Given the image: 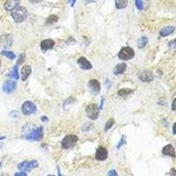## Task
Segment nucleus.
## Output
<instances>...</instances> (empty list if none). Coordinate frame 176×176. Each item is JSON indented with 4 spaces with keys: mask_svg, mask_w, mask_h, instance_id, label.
<instances>
[{
    "mask_svg": "<svg viewBox=\"0 0 176 176\" xmlns=\"http://www.w3.org/2000/svg\"><path fill=\"white\" fill-rule=\"evenodd\" d=\"M12 17L16 23H21L27 17V10L23 6H18L12 12Z\"/></svg>",
    "mask_w": 176,
    "mask_h": 176,
    "instance_id": "obj_1",
    "label": "nucleus"
},
{
    "mask_svg": "<svg viewBox=\"0 0 176 176\" xmlns=\"http://www.w3.org/2000/svg\"><path fill=\"white\" fill-rule=\"evenodd\" d=\"M43 136V128L40 127L32 130L31 131L25 136V138L30 141H38L42 138Z\"/></svg>",
    "mask_w": 176,
    "mask_h": 176,
    "instance_id": "obj_2",
    "label": "nucleus"
},
{
    "mask_svg": "<svg viewBox=\"0 0 176 176\" xmlns=\"http://www.w3.org/2000/svg\"><path fill=\"white\" fill-rule=\"evenodd\" d=\"M86 112L88 118H90L92 120H95L98 117L100 108L96 104H90L86 108Z\"/></svg>",
    "mask_w": 176,
    "mask_h": 176,
    "instance_id": "obj_3",
    "label": "nucleus"
},
{
    "mask_svg": "<svg viewBox=\"0 0 176 176\" xmlns=\"http://www.w3.org/2000/svg\"><path fill=\"white\" fill-rule=\"evenodd\" d=\"M135 52L130 47H125L120 50V52L118 53V57L121 60H130L134 57Z\"/></svg>",
    "mask_w": 176,
    "mask_h": 176,
    "instance_id": "obj_4",
    "label": "nucleus"
},
{
    "mask_svg": "<svg viewBox=\"0 0 176 176\" xmlns=\"http://www.w3.org/2000/svg\"><path fill=\"white\" fill-rule=\"evenodd\" d=\"M78 137L74 136V135H69L64 137V140L62 141V147L64 149H70L71 147H73L76 143L78 142Z\"/></svg>",
    "mask_w": 176,
    "mask_h": 176,
    "instance_id": "obj_5",
    "label": "nucleus"
},
{
    "mask_svg": "<svg viewBox=\"0 0 176 176\" xmlns=\"http://www.w3.org/2000/svg\"><path fill=\"white\" fill-rule=\"evenodd\" d=\"M22 113L25 115H30L36 112V106L34 102L32 101H26L21 107Z\"/></svg>",
    "mask_w": 176,
    "mask_h": 176,
    "instance_id": "obj_6",
    "label": "nucleus"
},
{
    "mask_svg": "<svg viewBox=\"0 0 176 176\" xmlns=\"http://www.w3.org/2000/svg\"><path fill=\"white\" fill-rule=\"evenodd\" d=\"M37 166H38V162L36 160H33V161H24L20 163V165L18 166V168L20 170H22V171L29 172L33 168H35Z\"/></svg>",
    "mask_w": 176,
    "mask_h": 176,
    "instance_id": "obj_7",
    "label": "nucleus"
},
{
    "mask_svg": "<svg viewBox=\"0 0 176 176\" xmlns=\"http://www.w3.org/2000/svg\"><path fill=\"white\" fill-rule=\"evenodd\" d=\"M108 150H107L106 148H104V147H99L98 149H97L96 154H95V159H96L97 160H100V161L105 160V159L108 158Z\"/></svg>",
    "mask_w": 176,
    "mask_h": 176,
    "instance_id": "obj_8",
    "label": "nucleus"
},
{
    "mask_svg": "<svg viewBox=\"0 0 176 176\" xmlns=\"http://www.w3.org/2000/svg\"><path fill=\"white\" fill-rule=\"evenodd\" d=\"M88 86L90 87L91 91L95 94L99 93L100 91V84L97 79H91L88 83Z\"/></svg>",
    "mask_w": 176,
    "mask_h": 176,
    "instance_id": "obj_9",
    "label": "nucleus"
},
{
    "mask_svg": "<svg viewBox=\"0 0 176 176\" xmlns=\"http://www.w3.org/2000/svg\"><path fill=\"white\" fill-rule=\"evenodd\" d=\"M139 79L143 82H151L153 79V75L151 71H144L139 74Z\"/></svg>",
    "mask_w": 176,
    "mask_h": 176,
    "instance_id": "obj_10",
    "label": "nucleus"
},
{
    "mask_svg": "<svg viewBox=\"0 0 176 176\" xmlns=\"http://www.w3.org/2000/svg\"><path fill=\"white\" fill-rule=\"evenodd\" d=\"M16 89V83L14 81H7L5 82V85L3 86V91L6 93H11L12 92H14Z\"/></svg>",
    "mask_w": 176,
    "mask_h": 176,
    "instance_id": "obj_11",
    "label": "nucleus"
},
{
    "mask_svg": "<svg viewBox=\"0 0 176 176\" xmlns=\"http://www.w3.org/2000/svg\"><path fill=\"white\" fill-rule=\"evenodd\" d=\"M20 0H7L5 4V9L6 11H12L20 4Z\"/></svg>",
    "mask_w": 176,
    "mask_h": 176,
    "instance_id": "obj_12",
    "label": "nucleus"
},
{
    "mask_svg": "<svg viewBox=\"0 0 176 176\" xmlns=\"http://www.w3.org/2000/svg\"><path fill=\"white\" fill-rule=\"evenodd\" d=\"M78 64L80 66V68L83 69V70H90L93 67L91 63L86 57H80L78 60Z\"/></svg>",
    "mask_w": 176,
    "mask_h": 176,
    "instance_id": "obj_13",
    "label": "nucleus"
},
{
    "mask_svg": "<svg viewBox=\"0 0 176 176\" xmlns=\"http://www.w3.org/2000/svg\"><path fill=\"white\" fill-rule=\"evenodd\" d=\"M54 46L55 42L51 39L44 40V41L42 42V43H41V48L43 49V50H48V49H53Z\"/></svg>",
    "mask_w": 176,
    "mask_h": 176,
    "instance_id": "obj_14",
    "label": "nucleus"
},
{
    "mask_svg": "<svg viewBox=\"0 0 176 176\" xmlns=\"http://www.w3.org/2000/svg\"><path fill=\"white\" fill-rule=\"evenodd\" d=\"M31 72H32L31 66L30 65H25L24 67L21 69V78H22V80L26 81L30 76Z\"/></svg>",
    "mask_w": 176,
    "mask_h": 176,
    "instance_id": "obj_15",
    "label": "nucleus"
},
{
    "mask_svg": "<svg viewBox=\"0 0 176 176\" xmlns=\"http://www.w3.org/2000/svg\"><path fill=\"white\" fill-rule=\"evenodd\" d=\"M0 41L2 42V45L3 47H10L11 45L12 44V37L9 35V34H5V35H3L1 38H0Z\"/></svg>",
    "mask_w": 176,
    "mask_h": 176,
    "instance_id": "obj_16",
    "label": "nucleus"
},
{
    "mask_svg": "<svg viewBox=\"0 0 176 176\" xmlns=\"http://www.w3.org/2000/svg\"><path fill=\"white\" fill-rule=\"evenodd\" d=\"M162 153L164 155L166 156H171V157H175V151L174 148L172 146L171 144H167L166 146L163 148L162 150Z\"/></svg>",
    "mask_w": 176,
    "mask_h": 176,
    "instance_id": "obj_17",
    "label": "nucleus"
},
{
    "mask_svg": "<svg viewBox=\"0 0 176 176\" xmlns=\"http://www.w3.org/2000/svg\"><path fill=\"white\" fill-rule=\"evenodd\" d=\"M175 29V27H166L165 28H163V29L159 32V34H160V36L162 37H166V36H168L169 34H171L174 31Z\"/></svg>",
    "mask_w": 176,
    "mask_h": 176,
    "instance_id": "obj_18",
    "label": "nucleus"
},
{
    "mask_svg": "<svg viewBox=\"0 0 176 176\" xmlns=\"http://www.w3.org/2000/svg\"><path fill=\"white\" fill-rule=\"evenodd\" d=\"M125 70H126V64H124V63L119 64L114 69V74H115V75L122 74L125 71Z\"/></svg>",
    "mask_w": 176,
    "mask_h": 176,
    "instance_id": "obj_19",
    "label": "nucleus"
},
{
    "mask_svg": "<svg viewBox=\"0 0 176 176\" xmlns=\"http://www.w3.org/2000/svg\"><path fill=\"white\" fill-rule=\"evenodd\" d=\"M115 7L117 9H123L128 5V0H115Z\"/></svg>",
    "mask_w": 176,
    "mask_h": 176,
    "instance_id": "obj_20",
    "label": "nucleus"
},
{
    "mask_svg": "<svg viewBox=\"0 0 176 176\" xmlns=\"http://www.w3.org/2000/svg\"><path fill=\"white\" fill-rule=\"evenodd\" d=\"M132 93H133V90H131V89L123 88V89H121V90L118 91V95L121 96V97H126Z\"/></svg>",
    "mask_w": 176,
    "mask_h": 176,
    "instance_id": "obj_21",
    "label": "nucleus"
},
{
    "mask_svg": "<svg viewBox=\"0 0 176 176\" xmlns=\"http://www.w3.org/2000/svg\"><path fill=\"white\" fill-rule=\"evenodd\" d=\"M58 20V17L56 15H50L47 18V20H46V25H52L56 23V21Z\"/></svg>",
    "mask_w": 176,
    "mask_h": 176,
    "instance_id": "obj_22",
    "label": "nucleus"
},
{
    "mask_svg": "<svg viewBox=\"0 0 176 176\" xmlns=\"http://www.w3.org/2000/svg\"><path fill=\"white\" fill-rule=\"evenodd\" d=\"M147 42H148V39L146 37H141L137 42V46H138L139 49H143L146 46Z\"/></svg>",
    "mask_w": 176,
    "mask_h": 176,
    "instance_id": "obj_23",
    "label": "nucleus"
},
{
    "mask_svg": "<svg viewBox=\"0 0 176 176\" xmlns=\"http://www.w3.org/2000/svg\"><path fill=\"white\" fill-rule=\"evenodd\" d=\"M2 55L6 56L7 58L11 59V60H13V59H15V57H16L14 53H13V52H11V51H5V50H4V51H2Z\"/></svg>",
    "mask_w": 176,
    "mask_h": 176,
    "instance_id": "obj_24",
    "label": "nucleus"
},
{
    "mask_svg": "<svg viewBox=\"0 0 176 176\" xmlns=\"http://www.w3.org/2000/svg\"><path fill=\"white\" fill-rule=\"evenodd\" d=\"M115 124V120L114 119H110V120H108L107 123H106V127H105V130L107 131L108 130H109L110 128L112 127L113 125Z\"/></svg>",
    "mask_w": 176,
    "mask_h": 176,
    "instance_id": "obj_25",
    "label": "nucleus"
},
{
    "mask_svg": "<svg viewBox=\"0 0 176 176\" xmlns=\"http://www.w3.org/2000/svg\"><path fill=\"white\" fill-rule=\"evenodd\" d=\"M136 5H137L138 10H143L144 9V4L141 0H136Z\"/></svg>",
    "mask_w": 176,
    "mask_h": 176,
    "instance_id": "obj_26",
    "label": "nucleus"
},
{
    "mask_svg": "<svg viewBox=\"0 0 176 176\" xmlns=\"http://www.w3.org/2000/svg\"><path fill=\"white\" fill-rule=\"evenodd\" d=\"M12 76L14 77L15 79H19V72H18V67L17 66H15L14 68H13V74H12Z\"/></svg>",
    "mask_w": 176,
    "mask_h": 176,
    "instance_id": "obj_27",
    "label": "nucleus"
},
{
    "mask_svg": "<svg viewBox=\"0 0 176 176\" xmlns=\"http://www.w3.org/2000/svg\"><path fill=\"white\" fill-rule=\"evenodd\" d=\"M125 139H126V137L125 136H123V137H122V139H121V141L119 142V144H118V145H117V149H120L121 147L125 144Z\"/></svg>",
    "mask_w": 176,
    "mask_h": 176,
    "instance_id": "obj_28",
    "label": "nucleus"
},
{
    "mask_svg": "<svg viewBox=\"0 0 176 176\" xmlns=\"http://www.w3.org/2000/svg\"><path fill=\"white\" fill-rule=\"evenodd\" d=\"M25 57H26V55L25 54L20 55V57H19V61L17 62V64H18V65H20V64H22V63H23V61H24Z\"/></svg>",
    "mask_w": 176,
    "mask_h": 176,
    "instance_id": "obj_29",
    "label": "nucleus"
},
{
    "mask_svg": "<svg viewBox=\"0 0 176 176\" xmlns=\"http://www.w3.org/2000/svg\"><path fill=\"white\" fill-rule=\"evenodd\" d=\"M108 175H114V176H116L117 175V173L115 171V170H111V171H109L108 173Z\"/></svg>",
    "mask_w": 176,
    "mask_h": 176,
    "instance_id": "obj_30",
    "label": "nucleus"
},
{
    "mask_svg": "<svg viewBox=\"0 0 176 176\" xmlns=\"http://www.w3.org/2000/svg\"><path fill=\"white\" fill-rule=\"evenodd\" d=\"M172 109H173V110H176V99H174V101H173V104H172Z\"/></svg>",
    "mask_w": 176,
    "mask_h": 176,
    "instance_id": "obj_31",
    "label": "nucleus"
},
{
    "mask_svg": "<svg viewBox=\"0 0 176 176\" xmlns=\"http://www.w3.org/2000/svg\"><path fill=\"white\" fill-rule=\"evenodd\" d=\"M168 46H169V47H176V40L171 42L170 43L168 44Z\"/></svg>",
    "mask_w": 176,
    "mask_h": 176,
    "instance_id": "obj_32",
    "label": "nucleus"
},
{
    "mask_svg": "<svg viewBox=\"0 0 176 176\" xmlns=\"http://www.w3.org/2000/svg\"><path fill=\"white\" fill-rule=\"evenodd\" d=\"M15 176H27V174H26V173H23V172H21V173H17V174H15Z\"/></svg>",
    "mask_w": 176,
    "mask_h": 176,
    "instance_id": "obj_33",
    "label": "nucleus"
},
{
    "mask_svg": "<svg viewBox=\"0 0 176 176\" xmlns=\"http://www.w3.org/2000/svg\"><path fill=\"white\" fill-rule=\"evenodd\" d=\"M173 133L176 134V122L174 124V127H173Z\"/></svg>",
    "mask_w": 176,
    "mask_h": 176,
    "instance_id": "obj_34",
    "label": "nucleus"
},
{
    "mask_svg": "<svg viewBox=\"0 0 176 176\" xmlns=\"http://www.w3.org/2000/svg\"><path fill=\"white\" fill-rule=\"evenodd\" d=\"M31 2H33L34 4H37V3H39V2H41L42 0H30Z\"/></svg>",
    "mask_w": 176,
    "mask_h": 176,
    "instance_id": "obj_35",
    "label": "nucleus"
},
{
    "mask_svg": "<svg viewBox=\"0 0 176 176\" xmlns=\"http://www.w3.org/2000/svg\"><path fill=\"white\" fill-rule=\"evenodd\" d=\"M86 2L88 3V4H90V3H94V2H96V0H86Z\"/></svg>",
    "mask_w": 176,
    "mask_h": 176,
    "instance_id": "obj_36",
    "label": "nucleus"
},
{
    "mask_svg": "<svg viewBox=\"0 0 176 176\" xmlns=\"http://www.w3.org/2000/svg\"><path fill=\"white\" fill-rule=\"evenodd\" d=\"M69 2H71V3H72V4H71V6H74V4H75L76 0H69Z\"/></svg>",
    "mask_w": 176,
    "mask_h": 176,
    "instance_id": "obj_37",
    "label": "nucleus"
},
{
    "mask_svg": "<svg viewBox=\"0 0 176 176\" xmlns=\"http://www.w3.org/2000/svg\"><path fill=\"white\" fill-rule=\"evenodd\" d=\"M42 122H45V121H48V118L42 117Z\"/></svg>",
    "mask_w": 176,
    "mask_h": 176,
    "instance_id": "obj_38",
    "label": "nucleus"
},
{
    "mask_svg": "<svg viewBox=\"0 0 176 176\" xmlns=\"http://www.w3.org/2000/svg\"><path fill=\"white\" fill-rule=\"evenodd\" d=\"M5 137H0V139H5Z\"/></svg>",
    "mask_w": 176,
    "mask_h": 176,
    "instance_id": "obj_39",
    "label": "nucleus"
},
{
    "mask_svg": "<svg viewBox=\"0 0 176 176\" xmlns=\"http://www.w3.org/2000/svg\"><path fill=\"white\" fill-rule=\"evenodd\" d=\"M0 65H1V62H0Z\"/></svg>",
    "mask_w": 176,
    "mask_h": 176,
    "instance_id": "obj_40",
    "label": "nucleus"
},
{
    "mask_svg": "<svg viewBox=\"0 0 176 176\" xmlns=\"http://www.w3.org/2000/svg\"><path fill=\"white\" fill-rule=\"evenodd\" d=\"M0 166H1V163H0Z\"/></svg>",
    "mask_w": 176,
    "mask_h": 176,
    "instance_id": "obj_41",
    "label": "nucleus"
}]
</instances>
